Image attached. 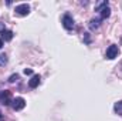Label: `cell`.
<instances>
[{"mask_svg":"<svg viewBox=\"0 0 122 121\" xmlns=\"http://www.w3.org/2000/svg\"><path fill=\"white\" fill-rule=\"evenodd\" d=\"M118 54H119V49H118V46L112 44V46H109V47H108L105 57H107L108 60H114L115 57H118Z\"/></svg>","mask_w":122,"mask_h":121,"instance_id":"cell-1","label":"cell"},{"mask_svg":"<svg viewBox=\"0 0 122 121\" xmlns=\"http://www.w3.org/2000/svg\"><path fill=\"white\" fill-rule=\"evenodd\" d=\"M0 103L4 105H10L11 104V93L9 90L0 91Z\"/></svg>","mask_w":122,"mask_h":121,"instance_id":"cell-2","label":"cell"},{"mask_svg":"<svg viewBox=\"0 0 122 121\" xmlns=\"http://www.w3.org/2000/svg\"><path fill=\"white\" fill-rule=\"evenodd\" d=\"M11 107H13V110H16V111L23 110V108L26 107V101H24V98H21V97L14 98V100L11 101Z\"/></svg>","mask_w":122,"mask_h":121,"instance_id":"cell-3","label":"cell"},{"mask_svg":"<svg viewBox=\"0 0 122 121\" xmlns=\"http://www.w3.org/2000/svg\"><path fill=\"white\" fill-rule=\"evenodd\" d=\"M62 26L67 29V30H71V29H74V19L70 16V14H64V17H62Z\"/></svg>","mask_w":122,"mask_h":121,"instance_id":"cell-4","label":"cell"},{"mask_svg":"<svg viewBox=\"0 0 122 121\" xmlns=\"http://www.w3.org/2000/svg\"><path fill=\"white\" fill-rule=\"evenodd\" d=\"M16 14H19V16H27L29 13H30V6L29 4H20V6H17L16 7Z\"/></svg>","mask_w":122,"mask_h":121,"instance_id":"cell-5","label":"cell"},{"mask_svg":"<svg viewBox=\"0 0 122 121\" xmlns=\"http://www.w3.org/2000/svg\"><path fill=\"white\" fill-rule=\"evenodd\" d=\"M40 80H41L40 76H33L31 80L29 81V87H30V88H36V87L40 84Z\"/></svg>","mask_w":122,"mask_h":121,"instance_id":"cell-6","label":"cell"},{"mask_svg":"<svg viewBox=\"0 0 122 121\" xmlns=\"http://www.w3.org/2000/svg\"><path fill=\"white\" fill-rule=\"evenodd\" d=\"M88 26H90V29H91V30H97V29L101 26V19H91Z\"/></svg>","mask_w":122,"mask_h":121,"instance_id":"cell-7","label":"cell"},{"mask_svg":"<svg viewBox=\"0 0 122 121\" xmlns=\"http://www.w3.org/2000/svg\"><path fill=\"white\" fill-rule=\"evenodd\" d=\"M109 16H111V9L107 6V7H104L101 10V19H108Z\"/></svg>","mask_w":122,"mask_h":121,"instance_id":"cell-8","label":"cell"},{"mask_svg":"<svg viewBox=\"0 0 122 121\" xmlns=\"http://www.w3.org/2000/svg\"><path fill=\"white\" fill-rule=\"evenodd\" d=\"M3 34V38L6 40V41H10L11 38H13V31H10V30H6L4 33H1Z\"/></svg>","mask_w":122,"mask_h":121,"instance_id":"cell-9","label":"cell"},{"mask_svg":"<svg viewBox=\"0 0 122 121\" xmlns=\"http://www.w3.org/2000/svg\"><path fill=\"white\" fill-rule=\"evenodd\" d=\"M114 110H115V113H117V114H122V100H121V101H118V103H115Z\"/></svg>","mask_w":122,"mask_h":121,"instance_id":"cell-10","label":"cell"},{"mask_svg":"<svg viewBox=\"0 0 122 121\" xmlns=\"http://www.w3.org/2000/svg\"><path fill=\"white\" fill-rule=\"evenodd\" d=\"M108 6V1H99V3H97V6H95V10L97 11H101L104 7H107Z\"/></svg>","mask_w":122,"mask_h":121,"instance_id":"cell-11","label":"cell"},{"mask_svg":"<svg viewBox=\"0 0 122 121\" xmlns=\"http://www.w3.org/2000/svg\"><path fill=\"white\" fill-rule=\"evenodd\" d=\"M7 64V56L6 54H0V66H6Z\"/></svg>","mask_w":122,"mask_h":121,"instance_id":"cell-12","label":"cell"},{"mask_svg":"<svg viewBox=\"0 0 122 121\" xmlns=\"http://www.w3.org/2000/svg\"><path fill=\"white\" fill-rule=\"evenodd\" d=\"M84 41H85L87 44L91 43V38H90V34H88V33H84Z\"/></svg>","mask_w":122,"mask_h":121,"instance_id":"cell-13","label":"cell"},{"mask_svg":"<svg viewBox=\"0 0 122 121\" xmlns=\"http://www.w3.org/2000/svg\"><path fill=\"white\" fill-rule=\"evenodd\" d=\"M16 80H19V76H17V74H13V76H10V78H9V83H14Z\"/></svg>","mask_w":122,"mask_h":121,"instance_id":"cell-14","label":"cell"},{"mask_svg":"<svg viewBox=\"0 0 122 121\" xmlns=\"http://www.w3.org/2000/svg\"><path fill=\"white\" fill-rule=\"evenodd\" d=\"M24 74H26V76H31V74H33V70H31V68H24Z\"/></svg>","mask_w":122,"mask_h":121,"instance_id":"cell-15","label":"cell"},{"mask_svg":"<svg viewBox=\"0 0 122 121\" xmlns=\"http://www.w3.org/2000/svg\"><path fill=\"white\" fill-rule=\"evenodd\" d=\"M6 31V27H4V23L0 22V33H4Z\"/></svg>","mask_w":122,"mask_h":121,"instance_id":"cell-16","label":"cell"},{"mask_svg":"<svg viewBox=\"0 0 122 121\" xmlns=\"http://www.w3.org/2000/svg\"><path fill=\"white\" fill-rule=\"evenodd\" d=\"M4 120V116H3V114H1V111H0V121H3Z\"/></svg>","mask_w":122,"mask_h":121,"instance_id":"cell-17","label":"cell"},{"mask_svg":"<svg viewBox=\"0 0 122 121\" xmlns=\"http://www.w3.org/2000/svg\"><path fill=\"white\" fill-rule=\"evenodd\" d=\"M1 47H3V40L0 38V49H1Z\"/></svg>","mask_w":122,"mask_h":121,"instance_id":"cell-18","label":"cell"}]
</instances>
